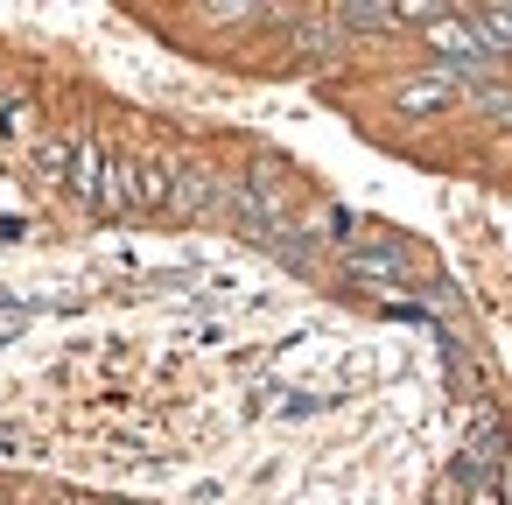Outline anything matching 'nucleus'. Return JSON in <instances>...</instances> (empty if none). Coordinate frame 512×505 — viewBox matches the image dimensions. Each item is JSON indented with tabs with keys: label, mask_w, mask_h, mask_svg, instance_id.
I'll use <instances>...</instances> for the list:
<instances>
[{
	"label": "nucleus",
	"mask_w": 512,
	"mask_h": 505,
	"mask_svg": "<svg viewBox=\"0 0 512 505\" xmlns=\"http://www.w3.org/2000/svg\"><path fill=\"white\" fill-rule=\"evenodd\" d=\"M456 85H463V78H456L449 64H435L428 78H407V85L393 92V106H400V113H435V106H449V99H456Z\"/></svg>",
	"instance_id": "nucleus-1"
},
{
	"label": "nucleus",
	"mask_w": 512,
	"mask_h": 505,
	"mask_svg": "<svg viewBox=\"0 0 512 505\" xmlns=\"http://www.w3.org/2000/svg\"><path fill=\"white\" fill-rule=\"evenodd\" d=\"M106 169H113V155H106L92 134H78V155H71V190H78L85 204H99V190H106Z\"/></svg>",
	"instance_id": "nucleus-2"
},
{
	"label": "nucleus",
	"mask_w": 512,
	"mask_h": 505,
	"mask_svg": "<svg viewBox=\"0 0 512 505\" xmlns=\"http://www.w3.org/2000/svg\"><path fill=\"white\" fill-rule=\"evenodd\" d=\"M71 155H78V134H43L36 141V169L50 183H71Z\"/></svg>",
	"instance_id": "nucleus-3"
},
{
	"label": "nucleus",
	"mask_w": 512,
	"mask_h": 505,
	"mask_svg": "<svg viewBox=\"0 0 512 505\" xmlns=\"http://www.w3.org/2000/svg\"><path fill=\"white\" fill-rule=\"evenodd\" d=\"M428 505H463V470H449V477L428 491Z\"/></svg>",
	"instance_id": "nucleus-4"
}]
</instances>
